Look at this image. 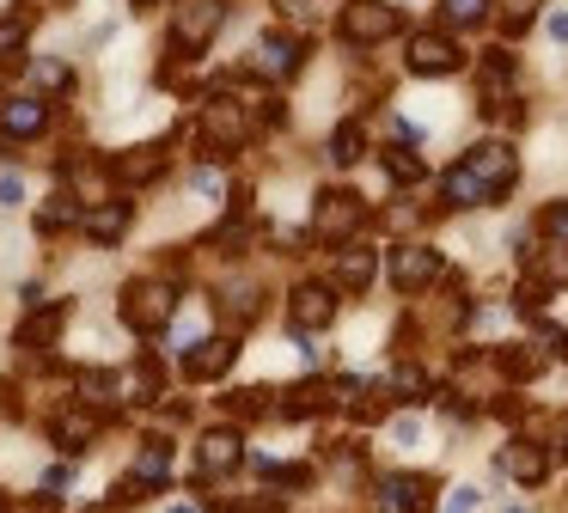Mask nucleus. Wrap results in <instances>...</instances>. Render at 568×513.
I'll return each instance as SVG.
<instances>
[{"mask_svg":"<svg viewBox=\"0 0 568 513\" xmlns=\"http://www.w3.org/2000/svg\"><path fill=\"white\" fill-rule=\"evenodd\" d=\"M501 464H507V471H514L526 489H531V483H544V471H550V459H544V452L531 446V440H514V452H501Z\"/></svg>","mask_w":568,"mask_h":513,"instance_id":"obj_19","label":"nucleus"},{"mask_svg":"<svg viewBox=\"0 0 568 513\" xmlns=\"http://www.w3.org/2000/svg\"><path fill=\"white\" fill-rule=\"evenodd\" d=\"M19 202H26V183H19V178H0V208H19Z\"/></svg>","mask_w":568,"mask_h":513,"instance_id":"obj_31","label":"nucleus"},{"mask_svg":"<svg viewBox=\"0 0 568 513\" xmlns=\"http://www.w3.org/2000/svg\"><path fill=\"white\" fill-rule=\"evenodd\" d=\"M226 7L221 0H178L172 12V49L178 56H202V49L214 43V31H221Z\"/></svg>","mask_w":568,"mask_h":513,"instance_id":"obj_3","label":"nucleus"},{"mask_svg":"<svg viewBox=\"0 0 568 513\" xmlns=\"http://www.w3.org/2000/svg\"><path fill=\"white\" fill-rule=\"evenodd\" d=\"M397 24H404V12H397L392 0H355V7H343L336 31H343V43L367 49V43H385V37H397Z\"/></svg>","mask_w":568,"mask_h":513,"instance_id":"obj_4","label":"nucleus"},{"mask_svg":"<svg viewBox=\"0 0 568 513\" xmlns=\"http://www.w3.org/2000/svg\"><path fill=\"white\" fill-rule=\"evenodd\" d=\"M385 171H392L397 183H422V178H428V165H422L409 147H392V153H385Z\"/></svg>","mask_w":568,"mask_h":513,"instance_id":"obj_24","label":"nucleus"},{"mask_svg":"<svg viewBox=\"0 0 568 513\" xmlns=\"http://www.w3.org/2000/svg\"><path fill=\"white\" fill-rule=\"evenodd\" d=\"M251 68H257L263 80H294V73H300V37H287V31L257 37V49H251Z\"/></svg>","mask_w":568,"mask_h":513,"instance_id":"obj_11","label":"nucleus"},{"mask_svg":"<svg viewBox=\"0 0 568 513\" xmlns=\"http://www.w3.org/2000/svg\"><path fill=\"white\" fill-rule=\"evenodd\" d=\"M62 318H68V305H50V312H38L26 324V342H55V330H62Z\"/></svg>","mask_w":568,"mask_h":513,"instance_id":"obj_25","label":"nucleus"},{"mask_svg":"<svg viewBox=\"0 0 568 513\" xmlns=\"http://www.w3.org/2000/svg\"><path fill=\"white\" fill-rule=\"evenodd\" d=\"M361 147H367V134H361V122H343V129L331 134V165H355Z\"/></svg>","mask_w":568,"mask_h":513,"instance_id":"obj_22","label":"nucleus"},{"mask_svg":"<svg viewBox=\"0 0 568 513\" xmlns=\"http://www.w3.org/2000/svg\"><path fill=\"white\" fill-rule=\"evenodd\" d=\"M129 7H153V0H129Z\"/></svg>","mask_w":568,"mask_h":513,"instance_id":"obj_33","label":"nucleus"},{"mask_svg":"<svg viewBox=\"0 0 568 513\" xmlns=\"http://www.w3.org/2000/svg\"><path fill=\"white\" fill-rule=\"evenodd\" d=\"M550 37H556V43H568V12H550Z\"/></svg>","mask_w":568,"mask_h":513,"instance_id":"obj_32","label":"nucleus"},{"mask_svg":"<svg viewBox=\"0 0 568 513\" xmlns=\"http://www.w3.org/2000/svg\"><path fill=\"white\" fill-rule=\"evenodd\" d=\"M392 385L404 391V403H422V391H428V379H422L416 366H397V373H392Z\"/></svg>","mask_w":568,"mask_h":513,"instance_id":"obj_29","label":"nucleus"},{"mask_svg":"<svg viewBox=\"0 0 568 513\" xmlns=\"http://www.w3.org/2000/svg\"><path fill=\"white\" fill-rule=\"evenodd\" d=\"M221 312H233V324H251V318H257V288H251V281L221 288Z\"/></svg>","mask_w":568,"mask_h":513,"instance_id":"obj_21","label":"nucleus"},{"mask_svg":"<svg viewBox=\"0 0 568 513\" xmlns=\"http://www.w3.org/2000/svg\"><path fill=\"white\" fill-rule=\"evenodd\" d=\"M123 391H129V403H148V398H160V373H153V366H135V373L123 379Z\"/></svg>","mask_w":568,"mask_h":513,"instance_id":"obj_26","label":"nucleus"},{"mask_svg":"<svg viewBox=\"0 0 568 513\" xmlns=\"http://www.w3.org/2000/svg\"><path fill=\"white\" fill-rule=\"evenodd\" d=\"M446 513H477V489L458 483V489H453V501H446Z\"/></svg>","mask_w":568,"mask_h":513,"instance_id":"obj_30","label":"nucleus"},{"mask_svg":"<svg viewBox=\"0 0 568 513\" xmlns=\"http://www.w3.org/2000/svg\"><path fill=\"white\" fill-rule=\"evenodd\" d=\"M336 300H343V293H336L331 281H300L294 300H287V318H294V330H324L336 318Z\"/></svg>","mask_w":568,"mask_h":513,"instance_id":"obj_9","label":"nucleus"},{"mask_svg":"<svg viewBox=\"0 0 568 513\" xmlns=\"http://www.w3.org/2000/svg\"><path fill=\"white\" fill-rule=\"evenodd\" d=\"M507 513H526V507H507Z\"/></svg>","mask_w":568,"mask_h":513,"instance_id":"obj_34","label":"nucleus"},{"mask_svg":"<svg viewBox=\"0 0 568 513\" xmlns=\"http://www.w3.org/2000/svg\"><path fill=\"white\" fill-rule=\"evenodd\" d=\"M172 318H178V288H172V281L135 275L123 288V324L129 330H141V336H148V330H165Z\"/></svg>","mask_w":568,"mask_h":513,"instance_id":"obj_2","label":"nucleus"},{"mask_svg":"<svg viewBox=\"0 0 568 513\" xmlns=\"http://www.w3.org/2000/svg\"><path fill=\"white\" fill-rule=\"evenodd\" d=\"M562 354H568V336H562Z\"/></svg>","mask_w":568,"mask_h":513,"instance_id":"obj_35","label":"nucleus"},{"mask_svg":"<svg viewBox=\"0 0 568 513\" xmlns=\"http://www.w3.org/2000/svg\"><path fill=\"white\" fill-rule=\"evenodd\" d=\"M514 183H519V153L501 141H483L440 178V195H446V208H489V202H501Z\"/></svg>","mask_w":568,"mask_h":513,"instance_id":"obj_1","label":"nucleus"},{"mask_svg":"<svg viewBox=\"0 0 568 513\" xmlns=\"http://www.w3.org/2000/svg\"><path fill=\"white\" fill-rule=\"evenodd\" d=\"M489 7L495 0H446V24H477L489 19Z\"/></svg>","mask_w":568,"mask_h":513,"instance_id":"obj_27","label":"nucleus"},{"mask_svg":"<svg viewBox=\"0 0 568 513\" xmlns=\"http://www.w3.org/2000/svg\"><path fill=\"white\" fill-rule=\"evenodd\" d=\"M74 220H80V202H74V195H55L50 208H38V227H43V232H62V227H74Z\"/></svg>","mask_w":568,"mask_h":513,"instance_id":"obj_23","label":"nucleus"},{"mask_svg":"<svg viewBox=\"0 0 568 513\" xmlns=\"http://www.w3.org/2000/svg\"><path fill=\"white\" fill-rule=\"evenodd\" d=\"M31 86H43V92H68V86H74V68L55 61V56H38L31 61Z\"/></svg>","mask_w":568,"mask_h":513,"instance_id":"obj_20","label":"nucleus"},{"mask_svg":"<svg viewBox=\"0 0 568 513\" xmlns=\"http://www.w3.org/2000/svg\"><path fill=\"white\" fill-rule=\"evenodd\" d=\"M239 459H245V452H239V434H233V428H214V434H202V471H209V476L233 471Z\"/></svg>","mask_w":568,"mask_h":513,"instance_id":"obj_17","label":"nucleus"},{"mask_svg":"<svg viewBox=\"0 0 568 513\" xmlns=\"http://www.w3.org/2000/svg\"><path fill=\"white\" fill-rule=\"evenodd\" d=\"M99 428H104L99 415H87V410H68V415H55V428H50V434H55V446H62V452H80L92 434H99Z\"/></svg>","mask_w":568,"mask_h":513,"instance_id":"obj_18","label":"nucleus"},{"mask_svg":"<svg viewBox=\"0 0 568 513\" xmlns=\"http://www.w3.org/2000/svg\"><path fill=\"white\" fill-rule=\"evenodd\" d=\"M434 275H440V251H434V244H397V251H392V281H397V293L428 288Z\"/></svg>","mask_w":568,"mask_h":513,"instance_id":"obj_10","label":"nucleus"},{"mask_svg":"<svg viewBox=\"0 0 568 513\" xmlns=\"http://www.w3.org/2000/svg\"><path fill=\"white\" fill-rule=\"evenodd\" d=\"M202 141H209L214 153H239V147L251 141L245 110H239L233 98H209V110H202Z\"/></svg>","mask_w":568,"mask_h":513,"instance_id":"obj_6","label":"nucleus"},{"mask_svg":"<svg viewBox=\"0 0 568 513\" xmlns=\"http://www.w3.org/2000/svg\"><path fill=\"white\" fill-rule=\"evenodd\" d=\"M233 361H239V342L233 336H214V342H196V349L184 354V373L190 379H221Z\"/></svg>","mask_w":568,"mask_h":513,"instance_id":"obj_14","label":"nucleus"},{"mask_svg":"<svg viewBox=\"0 0 568 513\" xmlns=\"http://www.w3.org/2000/svg\"><path fill=\"white\" fill-rule=\"evenodd\" d=\"M458 68H465V56H458L453 37H440V31H416V37H409V73L440 80V73H458Z\"/></svg>","mask_w":568,"mask_h":513,"instance_id":"obj_8","label":"nucleus"},{"mask_svg":"<svg viewBox=\"0 0 568 513\" xmlns=\"http://www.w3.org/2000/svg\"><path fill=\"white\" fill-rule=\"evenodd\" d=\"M129 220H135V208H129V202H99V208L80 214V227H87L92 244H111V239H123V232H129Z\"/></svg>","mask_w":568,"mask_h":513,"instance_id":"obj_15","label":"nucleus"},{"mask_svg":"<svg viewBox=\"0 0 568 513\" xmlns=\"http://www.w3.org/2000/svg\"><path fill=\"white\" fill-rule=\"evenodd\" d=\"M116 178H123V183H153V178H160V171H165V141H148V147H129V153L123 159H116Z\"/></svg>","mask_w":568,"mask_h":513,"instance_id":"obj_16","label":"nucleus"},{"mask_svg":"<svg viewBox=\"0 0 568 513\" xmlns=\"http://www.w3.org/2000/svg\"><path fill=\"white\" fill-rule=\"evenodd\" d=\"M361 220H367V202L355 190H324L318 208H312V227H318L324 244H348L361 232Z\"/></svg>","mask_w":568,"mask_h":513,"instance_id":"obj_5","label":"nucleus"},{"mask_svg":"<svg viewBox=\"0 0 568 513\" xmlns=\"http://www.w3.org/2000/svg\"><path fill=\"white\" fill-rule=\"evenodd\" d=\"M373 507L379 513H428L434 507V476H379V483H373Z\"/></svg>","mask_w":568,"mask_h":513,"instance_id":"obj_7","label":"nucleus"},{"mask_svg":"<svg viewBox=\"0 0 568 513\" xmlns=\"http://www.w3.org/2000/svg\"><path fill=\"white\" fill-rule=\"evenodd\" d=\"M50 129V104L43 98H7L0 104V134L7 141H31V134H43Z\"/></svg>","mask_w":568,"mask_h":513,"instance_id":"obj_13","label":"nucleus"},{"mask_svg":"<svg viewBox=\"0 0 568 513\" xmlns=\"http://www.w3.org/2000/svg\"><path fill=\"white\" fill-rule=\"evenodd\" d=\"M544 232H550L556 251H568V202H550V208H544Z\"/></svg>","mask_w":568,"mask_h":513,"instance_id":"obj_28","label":"nucleus"},{"mask_svg":"<svg viewBox=\"0 0 568 513\" xmlns=\"http://www.w3.org/2000/svg\"><path fill=\"white\" fill-rule=\"evenodd\" d=\"M373 275H379V256L361 251V244H343V251L331 256V288H336V293H361V288H373Z\"/></svg>","mask_w":568,"mask_h":513,"instance_id":"obj_12","label":"nucleus"}]
</instances>
